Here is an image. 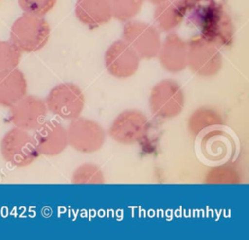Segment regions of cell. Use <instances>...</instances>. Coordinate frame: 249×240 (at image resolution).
<instances>
[{
  "mask_svg": "<svg viewBox=\"0 0 249 240\" xmlns=\"http://www.w3.org/2000/svg\"><path fill=\"white\" fill-rule=\"evenodd\" d=\"M195 22L200 30V36L216 47H230L233 43V22L220 3L211 0L198 7Z\"/></svg>",
  "mask_w": 249,
  "mask_h": 240,
  "instance_id": "1",
  "label": "cell"
},
{
  "mask_svg": "<svg viewBox=\"0 0 249 240\" xmlns=\"http://www.w3.org/2000/svg\"><path fill=\"white\" fill-rule=\"evenodd\" d=\"M50 33V25L43 17L24 13L12 24L10 41L21 52H34L46 46Z\"/></svg>",
  "mask_w": 249,
  "mask_h": 240,
  "instance_id": "2",
  "label": "cell"
},
{
  "mask_svg": "<svg viewBox=\"0 0 249 240\" xmlns=\"http://www.w3.org/2000/svg\"><path fill=\"white\" fill-rule=\"evenodd\" d=\"M0 152L6 162L18 168L32 164L40 156L33 135L16 126L4 133Z\"/></svg>",
  "mask_w": 249,
  "mask_h": 240,
  "instance_id": "3",
  "label": "cell"
},
{
  "mask_svg": "<svg viewBox=\"0 0 249 240\" xmlns=\"http://www.w3.org/2000/svg\"><path fill=\"white\" fill-rule=\"evenodd\" d=\"M150 111L159 119H172L181 114L185 106V94L178 82L164 79L157 83L149 95Z\"/></svg>",
  "mask_w": 249,
  "mask_h": 240,
  "instance_id": "4",
  "label": "cell"
},
{
  "mask_svg": "<svg viewBox=\"0 0 249 240\" xmlns=\"http://www.w3.org/2000/svg\"><path fill=\"white\" fill-rule=\"evenodd\" d=\"M45 103L48 111L53 115L71 120L81 116L85 108L86 97L79 86L65 82L54 86L49 91Z\"/></svg>",
  "mask_w": 249,
  "mask_h": 240,
  "instance_id": "5",
  "label": "cell"
},
{
  "mask_svg": "<svg viewBox=\"0 0 249 240\" xmlns=\"http://www.w3.org/2000/svg\"><path fill=\"white\" fill-rule=\"evenodd\" d=\"M187 66L200 77H213L222 68L223 60L218 47L200 35H195L187 42Z\"/></svg>",
  "mask_w": 249,
  "mask_h": 240,
  "instance_id": "6",
  "label": "cell"
},
{
  "mask_svg": "<svg viewBox=\"0 0 249 240\" xmlns=\"http://www.w3.org/2000/svg\"><path fill=\"white\" fill-rule=\"evenodd\" d=\"M66 131L68 146L81 154L99 151L106 140L105 130L97 121L81 116L70 120Z\"/></svg>",
  "mask_w": 249,
  "mask_h": 240,
  "instance_id": "7",
  "label": "cell"
},
{
  "mask_svg": "<svg viewBox=\"0 0 249 240\" xmlns=\"http://www.w3.org/2000/svg\"><path fill=\"white\" fill-rule=\"evenodd\" d=\"M149 128L147 116L135 109L121 112L109 126V136L122 145H133L146 137Z\"/></svg>",
  "mask_w": 249,
  "mask_h": 240,
  "instance_id": "8",
  "label": "cell"
},
{
  "mask_svg": "<svg viewBox=\"0 0 249 240\" xmlns=\"http://www.w3.org/2000/svg\"><path fill=\"white\" fill-rule=\"evenodd\" d=\"M123 40L138 54L140 59L158 56L161 46L159 31L151 24L139 20H127L123 27Z\"/></svg>",
  "mask_w": 249,
  "mask_h": 240,
  "instance_id": "9",
  "label": "cell"
},
{
  "mask_svg": "<svg viewBox=\"0 0 249 240\" xmlns=\"http://www.w3.org/2000/svg\"><path fill=\"white\" fill-rule=\"evenodd\" d=\"M140 57L124 40L113 42L105 51L104 64L108 73L117 79L133 76L139 67Z\"/></svg>",
  "mask_w": 249,
  "mask_h": 240,
  "instance_id": "10",
  "label": "cell"
},
{
  "mask_svg": "<svg viewBox=\"0 0 249 240\" xmlns=\"http://www.w3.org/2000/svg\"><path fill=\"white\" fill-rule=\"evenodd\" d=\"M47 114L45 100L26 94L10 107L9 120L14 126L30 131L35 130L47 120Z\"/></svg>",
  "mask_w": 249,
  "mask_h": 240,
  "instance_id": "11",
  "label": "cell"
},
{
  "mask_svg": "<svg viewBox=\"0 0 249 240\" xmlns=\"http://www.w3.org/2000/svg\"><path fill=\"white\" fill-rule=\"evenodd\" d=\"M40 154L55 156L60 154L68 146L66 127L55 120H45L33 133Z\"/></svg>",
  "mask_w": 249,
  "mask_h": 240,
  "instance_id": "12",
  "label": "cell"
},
{
  "mask_svg": "<svg viewBox=\"0 0 249 240\" xmlns=\"http://www.w3.org/2000/svg\"><path fill=\"white\" fill-rule=\"evenodd\" d=\"M188 44L176 33H169L158 53L160 66L170 73H179L187 67Z\"/></svg>",
  "mask_w": 249,
  "mask_h": 240,
  "instance_id": "13",
  "label": "cell"
},
{
  "mask_svg": "<svg viewBox=\"0 0 249 240\" xmlns=\"http://www.w3.org/2000/svg\"><path fill=\"white\" fill-rule=\"evenodd\" d=\"M75 14L83 24L91 29L109 22L113 17L110 0H78Z\"/></svg>",
  "mask_w": 249,
  "mask_h": 240,
  "instance_id": "14",
  "label": "cell"
},
{
  "mask_svg": "<svg viewBox=\"0 0 249 240\" xmlns=\"http://www.w3.org/2000/svg\"><path fill=\"white\" fill-rule=\"evenodd\" d=\"M27 94V80L18 68L0 73V106L12 107Z\"/></svg>",
  "mask_w": 249,
  "mask_h": 240,
  "instance_id": "15",
  "label": "cell"
},
{
  "mask_svg": "<svg viewBox=\"0 0 249 240\" xmlns=\"http://www.w3.org/2000/svg\"><path fill=\"white\" fill-rule=\"evenodd\" d=\"M194 8L184 0H164L154 11V18L161 31L169 32L176 28L184 19L187 13Z\"/></svg>",
  "mask_w": 249,
  "mask_h": 240,
  "instance_id": "16",
  "label": "cell"
},
{
  "mask_svg": "<svg viewBox=\"0 0 249 240\" xmlns=\"http://www.w3.org/2000/svg\"><path fill=\"white\" fill-rule=\"evenodd\" d=\"M224 124V120L222 115L215 109L202 106L195 110L188 119L187 126L188 130L194 137H196L201 131Z\"/></svg>",
  "mask_w": 249,
  "mask_h": 240,
  "instance_id": "17",
  "label": "cell"
},
{
  "mask_svg": "<svg viewBox=\"0 0 249 240\" xmlns=\"http://www.w3.org/2000/svg\"><path fill=\"white\" fill-rule=\"evenodd\" d=\"M71 183L76 185L104 184L105 178L102 170L97 165L93 163H84L74 170Z\"/></svg>",
  "mask_w": 249,
  "mask_h": 240,
  "instance_id": "18",
  "label": "cell"
},
{
  "mask_svg": "<svg viewBox=\"0 0 249 240\" xmlns=\"http://www.w3.org/2000/svg\"><path fill=\"white\" fill-rule=\"evenodd\" d=\"M143 0H110L112 16L120 21L130 20L142 6Z\"/></svg>",
  "mask_w": 249,
  "mask_h": 240,
  "instance_id": "19",
  "label": "cell"
},
{
  "mask_svg": "<svg viewBox=\"0 0 249 240\" xmlns=\"http://www.w3.org/2000/svg\"><path fill=\"white\" fill-rule=\"evenodd\" d=\"M204 182L207 184H237L240 182V177L233 166L224 164L210 169Z\"/></svg>",
  "mask_w": 249,
  "mask_h": 240,
  "instance_id": "20",
  "label": "cell"
},
{
  "mask_svg": "<svg viewBox=\"0 0 249 240\" xmlns=\"http://www.w3.org/2000/svg\"><path fill=\"white\" fill-rule=\"evenodd\" d=\"M21 51L11 41H0V73L17 68Z\"/></svg>",
  "mask_w": 249,
  "mask_h": 240,
  "instance_id": "21",
  "label": "cell"
},
{
  "mask_svg": "<svg viewBox=\"0 0 249 240\" xmlns=\"http://www.w3.org/2000/svg\"><path fill=\"white\" fill-rule=\"evenodd\" d=\"M24 13L43 17L55 5L56 0H18Z\"/></svg>",
  "mask_w": 249,
  "mask_h": 240,
  "instance_id": "22",
  "label": "cell"
},
{
  "mask_svg": "<svg viewBox=\"0 0 249 240\" xmlns=\"http://www.w3.org/2000/svg\"><path fill=\"white\" fill-rule=\"evenodd\" d=\"M184 1H186L189 5H191L193 8H195L196 5L197 3H199L201 0H184Z\"/></svg>",
  "mask_w": 249,
  "mask_h": 240,
  "instance_id": "23",
  "label": "cell"
},
{
  "mask_svg": "<svg viewBox=\"0 0 249 240\" xmlns=\"http://www.w3.org/2000/svg\"><path fill=\"white\" fill-rule=\"evenodd\" d=\"M149 2H151V3H153V4H159V3H160V2H162V1H164V0H148Z\"/></svg>",
  "mask_w": 249,
  "mask_h": 240,
  "instance_id": "24",
  "label": "cell"
}]
</instances>
